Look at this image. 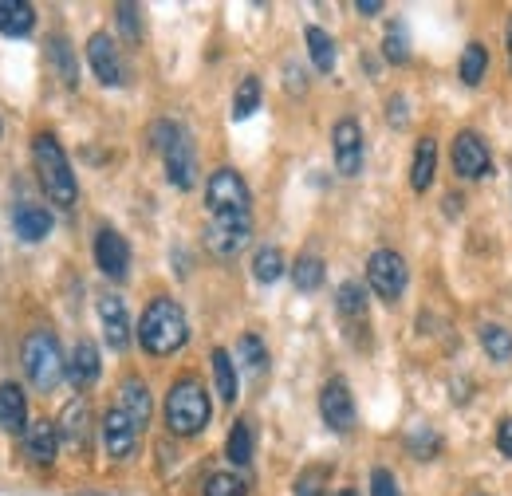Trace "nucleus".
I'll use <instances>...</instances> for the list:
<instances>
[{
	"label": "nucleus",
	"mask_w": 512,
	"mask_h": 496,
	"mask_svg": "<svg viewBox=\"0 0 512 496\" xmlns=\"http://www.w3.org/2000/svg\"><path fill=\"white\" fill-rule=\"evenodd\" d=\"M186 339H190L186 311L178 308L174 300H166V296L150 300V308L142 311V319H138V343H142V351L154 355V359H166V355L182 351Z\"/></svg>",
	"instance_id": "f257e3e1"
},
{
	"label": "nucleus",
	"mask_w": 512,
	"mask_h": 496,
	"mask_svg": "<svg viewBox=\"0 0 512 496\" xmlns=\"http://www.w3.org/2000/svg\"><path fill=\"white\" fill-rule=\"evenodd\" d=\"M32 162H36V178L48 193V201L60 205V209H71L75 197H79V186H75V170L67 162L60 138L56 134H36L32 138Z\"/></svg>",
	"instance_id": "f03ea898"
},
{
	"label": "nucleus",
	"mask_w": 512,
	"mask_h": 496,
	"mask_svg": "<svg viewBox=\"0 0 512 496\" xmlns=\"http://www.w3.org/2000/svg\"><path fill=\"white\" fill-rule=\"evenodd\" d=\"M209 418H213V406H209L205 386L193 374L178 378L170 386V394H166V426H170V434L197 437L209 426Z\"/></svg>",
	"instance_id": "7ed1b4c3"
},
{
	"label": "nucleus",
	"mask_w": 512,
	"mask_h": 496,
	"mask_svg": "<svg viewBox=\"0 0 512 496\" xmlns=\"http://www.w3.org/2000/svg\"><path fill=\"white\" fill-rule=\"evenodd\" d=\"M150 142L166 162L170 186L193 189V182H197V150H193L190 134L178 123H154L150 126Z\"/></svg>",
	"instance_id": "20e7f679"
},
{
	"label": "nucleus",
	"mask_w": 512,
	"mask_h": 496,
	"mask_svg": "<svg viewBox=\"0 0 512 496\" xmlns=\"http://www.w3.org/2000/svg\"><path fill=\"white\" fill-rule=\"evenodd\" d=\"M20 359H24L28 382H32L40 394H52V390L64 382L67 363H64V351H60V339H56L52 331H32V335L24 339Z\"/></svg>",
	"instance_id": "39448f33"
},
{
	"label": "nucleus",
	"mask_w": 512,
	"mask_h": 496,
	"mask_svg": "<svg viewBox=\"0 0 512 496\" xmlns=\"http://www.w3.org/2000/svg\"><path fill=\"white\" fill-rule=\"evenodd\" d=\"M205 205H209V221H253L249 186L229 166H221V170L209 174V182H205Z\"/></svg>",
	"instance_id": "423d86ee"
},
{
	"label": "nucleus",
	"mask_w": 512,
	"mask_h": 496,
	"mask_svg": "<svg viewBox=\"0 0 512 496\" xmlns=\"http://www.w3.org/2000/svg\"><path fill=\"white\" fill-rule=\"evenodd\" d=\"M406 260L398 256V252H390V248H379V252H371V260H367V284H371V292L386 300V304H394L402 292H406Z\"/></svg>",
	"instance_id": "0eeeda50"
},
{
	"label": "nucleus",
	"mask_w": 512,
	"mask_h": 496,
	"mask_svg": "<svg viewBox=\"0 0 512 496\" xmlns=\"http://www.w3.org/2000/svg\"><path fill=\"white\" fill-rule=\"evenodd\" d=\"M331 154H335V170L343 178H359V170H363V126L355 119H339L331 126Z\"/></svg>",
	"instance_id": "6e6552de"
},
{
	"label": "nucleus",
	"mask_w": 512,
	"mask_h": 496,
	"mask_svg": "<svg viewBox=\"0 0 512 496\" xmlns=\"http://www.w3.org/2000/svg\"><path fill=\"white\" fill-rule=\"evenodd\" d=\"M320 414L323 422H327V430H335V434H351L355 430V398H351V386L343 378L323 382Z\"/></svg>",
	"instance_id": "1a4fd4ad"
},
{
	"label": "nucleus",
	"mask_w": 512,
	"mask_h": 496,
	"mask_svg": "<svg viewBox=\"0 0 512 496\" xmlns=\"http://www.w3.org/2000/svg\"><path fill=\"white\" fill-rule=\"evenodd\" d=\"M99 434H103V449H107V457H115V461H130V457H134V449H138V426L130 422L119 406L103 414Z\"/></svg>",
	"instance_id": "9d476101"
},
{
	"label": "nucleus",
	"mask_w": 512,
	"mask_h": 496,
	"mask_svg": "<svg viewBox=\"0 0 512 496\" xmlns=\"http://www.w3.org/2000/svg\"><path fill=\"white\" fill-rule=\"evenodd\" d=\"M453 170L461 174V178H485L489 174V166H493V154H489V146L481 142V134H473V130H461L457 138H453Z\"/></svg>",
	"instance_id": "9b49d317"
},
{
	"label": "nucleus",
	"mask_w": 512,
	"mask_h": 496,
	"mask_svg": "<svg viewBox=\"0 0 512 496\" xmlns=\"http://www.w3.org/2000/svg\"><path fill=\"white\" fill-rule=\"evenodd\" d=\"M87 60H91V71L99 75L103 87H119V83L127 79L123 56H119V48H115V40H111L107 32H95V36L87 40Z\"/></svg>",
	"instance_id": "f8f14e48"
},
{
	"label": "nucleus",
	"mask_w": 512,
	"mask_h": 496,
	"mask_svg": "<svg viewBox=\"0 0 512 496\" xmlns=\"http://www.w3.org/2000/svg\"><path fill=\"white\" fill-rule=\"evenodd\" d=\"M95 264H99L103 276H111V280H127V272H130L127 237L115 233V229H99V233H95Z\"/></svg>",
	"instance_id": "ddd939ff"
},
{
	"label": "nucleus",
	"mask_w": 512,
	"mask_h": 496,
	"mask_svg": "<svg viewBox=\"0 0 512 496\" xmlns=\"http://www.w3.org/2000/svg\"><path fill=\"white\" fill-rule=\"evenodd\" d=\"M249 237H253V221H209V229H205V248H209L213 256L229 260V256H237L241 248L249 245Z\"/></svg>",
	"instance_id": "4468645a"
},
{
	"label": "nucleus",
	"mask_w": 512,
	"mask_h": 496,
	"mask_svg": "<svg viewBox=\"0 0 512 496\" xmlns=\"http://www.w3.org/2000/svg\"><path fill=\"white\" fill-rule=\"evenodd\" d=\"M56 430H60V441H64V445L87 453V445H91V406H87V398H71V402H67L60 422H56Z\"/></svg>",
	"instance_id": "2eb2a0df"
},
{
	"label": "nucleus",
	"mask_w": 512,
	"mask_h": 496,
	"mask_svg": "<svg viewBox=\"0 0 512 496\" xmlns=\"http://www.w3.org/2000/svg\"><path fill=\"white\" fill-rule=\"evenodd\" d=\"M56 453H60V430H56V422H48V418L28 422V430H24V457L32 465H44L48 469L56 461Z\"/></svg>",
	"instance_id": "dca6fc26"
},
{
	"label": "nucleus",
	"mask_w": 512,
	"mask_h": 496,
	"mask_svg": "<svg viewBox=\"0 0 512 496\" xmlns=\"http://www.w3.org/2000/svg\"><path fill=\"white\" fill-rule=\"evenodd\" d=\"M119 410L127 414L130 422L142 430L146 422H150V414H154V402H150V386L138 378V374H127L123 382H119Z\"/></svg>",
	"instance_id": "f3484780"
},
{
	"label": "nucleus",
	"mask_w": 512,
	"mask_h": 496,
	"mask_svg": "<svg viewBox=\"0 0 512 496\" xmlns=\"http://www.w3.org/2000/svg\"><path fill=\"white\" fill-rule=\"evenodd\" d=\"M12 229H16V237H20V241H28V245H40V241L52 233V213H48L44 205L20 201V205L12 209Z\"/></svg>",
	"instance_id": "a211bd4d"
},
{
	"label": "nucleus",
	"mask_w": 512,
	"mask_h": 496,
	"mask_svg": "<svg viewBox=\"0 0 512 496\" xmlns=\"http://www.w3.org/2000/svg\"><path fill=\"white\" fill-rule=\"evenodd\" d=\"M99 319H103V335H107V347H111V351H127V343H130L127 304H123L119 296H103V300H99Z\"/></svg>",
	"instance_id": "6ab92c4d"
},
{
	"label": "nucleus",
	"mask_w": 512,
	"mask_h": 496,
	"mask_svg": "<svg viewBox=\"0 0 512 496\" xmlns=\"http://www.w3.org/2000/svg\"><path fill=\"white\" fill-rule=\"evenodd\" d=\"M99 371H103V363H99V347H95L91 339H79L75 351H71V359H67V378H71V386H75V390L95 386Z\"/></svg>",
	"instance_id": "aec40b11"
},
{
	"label": "nucleus",
	"mask_w": 512,
	"mask_h": 496,
	"mask_svg": "<svg viewBox=\"0 0 512 496\" xmlns=\"http://www.w3.org/2000/svg\"><path fill=\"white\" fill-rule=\"evenodd\" d=\"M0 430L4 434H24L28 430V398L16 382L0 386Z\"/></svg>",
	"instance_id": "412c9836"
},
{
	"label": "nucleus",
	"mask_w": 512,
	"mask_h": 496,
	"mask_svg": "<svg viewBox=\"0 0 512 496\" xmlns=\"http://www.w3.org/2000/svg\"><path fill=\"white\" fill-rule=\"evenodd\" d=\"M335 311L347 327H367V288L359 280H343L335 292Z\"/></svg>",
	"instance_id": "4be33fe9"
},
{
	"label": "nucleus",
	"mask_w": 512,
	"mask_h": 496,
	"mask_svg": "<svg viewBox=\"0 0 512 496\" xmlns=\"http://www.w3.org/2000/svg\"><path fill=\"white\" fill-rule=\"evenodd\" d=\"M434 170H438V142L426 134V138H418L414 162H410V186H414V193H426V189H430Z\"/></svg>",
	"instance_id": "5701e85b"
},
{
	"label": "nucleus",
	"mask_w": 512,
	"mask_h": 496,
	"mask_svg": "<svg viewBox=\"0 0 512 496\" xmlns=\"http://www.w3.org/2000/svg\"><path fill=\"white\" fill-rule=\"evenodd\" d=\"M36 28V8L28 0H0V36H28Z\"/></svg>",
	"instance_id": "b1692460"
},
{
	"label": "nucleus",
	"mask_w": 512,
	"mask_h": 496,
	"mask_svg": "<svg viewBox=\"0 0 512 496\" xmlns=\"http://www.w3.org/2000/svg\"><path fill=\"white\" fill-rule=\"evenodd\" d=\"M485 67H489V52H485V44H481V40H473V44H465V48H461L457 75H461V83H465V87H477V83L485 79Z\"/></svg>",
	"instance_id": "393cba45"
},
{
	"label": "nucleus",
	"mask_w": 512,
	"mask_h": 496,
	"mask_svg": "<svg viewBox=\"0 0 512 496\" xmlns=\"http://www.w3.org/2000/svg\"><path fill=\"white\" fill-rule=\"evenodd\" d=\"M48 60H52V67H56V75H60L64 87H75V83H79V63H75V52H71V44H67L64 36H52V40H48Z\"/></svg>",
	"instance_id": "a878e982"
},
{
	"label": "nucleus",
	"mask_w": 512,
	"mask_h": 496,
	"mask_svg": "<svg viewBox=\"0 0 512 496\" xmlns=\"http://www.w3.org/2000/svg\"><path fill=\"white\" fill-rule=\"evenodd\" d=\"M225 457L233 461V465H249L253 461V426L241 418V422H233V430L225 437Z\"/></svg>",
	"instance_id": "bb28decb"
},
{
	"label": "nucleus",
	"mask_w": 512,
	"mask_h": 496,
	"mask_svg": "<svg viewBox=\"0 0 512 496\" xmlns=\"http://www.w3.org/2000/svg\"><path fill=\"white\" fill-rule=\"evenodd\" d=\"M304 40H308V56L316 63V71H323V75L335 71V40H331L323 28H316V24L304 32Z\"/></svg>",
	"instance_id": "cd10ccee"
},
{
	"label": "nucleus",
	"mask_w": 512,
	"mask_h": 496,
	"mask_svg": "<svg viewBox=\"0 0 512 496\" xmlns=\"http://www.w3.org/2000/svg\"><path fill=\"white\" fill-rule=\"evenodd\" d=\"M323 276H327V272H323V260L316 252H304V256L292 264V284H296L300 292H316L323 284Z\"/></svg>",
	"instance_id": "c85d7f7f"
},
{
	"label": "nucleus",
	"mask_w": 512,
	"mask_h": 496,
	"mask_svg": "<svg viewBox=\"0 0 512 496\" xmlns=\"http://www.w3.org/2000/svg\"><path fill=\"white\" fill-rule=\"evenodd\" d=\"M213 378H217V394L225 402H237V367H233V355L225 347L213 351Z\"/></svg>",
	"instance_id": "c756f323"
},
{
	"label": "nucleus",
	"mask_w": 512,
	"mask_h": 496,
	"mask_svg": "<svg viewBox=\"0 0 512 496\" xmlns=\"http://www.w3.org/2000/svg\"><path fill=\"white\" fill-rule=\"evenodd\" d=\"M253 276L260 280V284H276V280L284 276V252H280L276 245L256 248V256H253Z\"/></svg>",
	"instance_id": "7c9ffc66"
},
{
	"label": "nucleus",
	"mask_w": 512,
	"mask_h": 496,
	"mask_svg": "<svg viewBox=\"0 0 512 496\" xmlns=\"http://www.w3.org/2000/svg\"><path fill=\"white\" fill-rule=\"evenodd\" d=\"M481 347L493 363H509L512 359V335L501 327V323H485L481 327Z\"/></svg>",
	"instance_id": "2f4dec72"
},
{
	"label": "nucleus",
	"mask_w": 512,
	"mask_h": 496,
	"mask_svg": "<svg viewBox=\"0 0 512 496\" xmlns=\"http://www.w3.org/2000/svg\"><path fill=\"white\" fill-rule=\"evenodd\" d=\"M237 355H241V367L249 374H264L268 371V347H264V339L260 335H241V343H237Z\"/></svg>",
	"instance_id": "473e14b6"
},
{
	"label": "nucleus",
	"mask_w": 512,
	"mask_h": 496,
	"mask_svg": "<svg viewBox=\"0 0 512 496\" xmlns=\"http://www.w3.org/2000/svg\"><path fill=\"white\" fill-rule=\"evenodd\" d=\"M256 107H260V79L256 75H245L237 95H233V119H249Z\"/></svg>",
	"instance_id": "72a5a7b5"
},
{
	"label": "nucleus",
	"mask_w": 512,
	"mask_h": 496,
	"mask_svg": "<svg viewBox=\"0 0 512 496\" xmlns=\"http://www.w3.org/2000/svg\"><path fill=\"white\" fill-rule=\"evenodd\" d=\"M383 52H386V60L390 63L410 60V40H406V28H402V24H390V28H386Z\"/></svg>",
	"instance_id": "f704fd0d"
},
{
	"label": "nucleus",
	"mask_w": 512,
	"mask_h": 496,
	"mask_svg": "<svg viewBox=\"0 0 512 496\" xmlns=\"http://www.w3.org/2000/svg\"><path fill=\"white\" fill-rule=\"evenodd\" d=\"M327 465H312V469H304L300 477H296V496H323L327 489Z\"/></svg>",
	"instance_id": "c9c22d12"
},
{
	"label": "nucleus",
	"mask_w": 512,
	"mask_h": 496,
	"mask_svg": "<svg viewBox=\"0 0 512 496\" xmlns=\"http://www.w3.org/2000/svg\"><path fill=\"white\" fill-rule=\"evenodd\" d=\"M205 496H245V481L237 473H213L205 481Z\"/></svg>",
	"instance_id": "e433bc0d"
},
{
	"label": "nucleus",
	"mask_w": 512,
	"mask_h": 496,
	"mask_svg": "<svg viewBox=\"0 0 512 496\" xmlns=\"http://www.w3.org/2000/svg\"><path fill=\"white\" fill-rule=\"evenodd\" d=\"M115 16H119V28L130 44H138L142 36V20H138V4H115Z\"/></svg>",
	"instance_id": "4c0bfd02"
},
{
	"label": "nucleus",
	"mask_w": 512,
	"mask_h": 496,
	"mask_svg": "<svg viewBox=\"0 0 512 496\" xmlns=\"http://www.w3.org/2000/svg\"><path fill=\"white\" fill-rule=\"evenodd\" d=\"M371 496H398V481L390 469H375L371 473Z\"/></svg>",
	"instance_id": "58836bf2"
},
{
	"label": "nucleus",
	"mask_w": 512,
	"mask_h": 496,
	"mask_svg": "<svg viewBox=\"0 0 512 496\" xmlns=\"http://www.w3.org/2000/svg\"><path fill=\"white\" fill-rule=\"evenodd\" d=\"M497 449H501L505 457H512V418H505V422L497 426Z\"/></svg>",
	"instance_id": "ea45409f"
},
{
	"label": "nucleus",
	"mask_w": 512,
	"mask_h": 496,
	"mask_svg": "<svg viewBox=\"0 0 512 496\" xmlns=\"http://www.w3.org/2000/svg\"><path fill=\"white\" fill-rule=\"evenodd\" d=\"M390 123L406 126V99H390Z\"/></svg>",
	"instance_id": "a19ab883"
},
{
	"label": "nucleus",
	"mask_w": 512,
	"mask_h": 496,
	"mask_svg": "<svg viewBox=\"0 0 512 496\" xmlns=\"http://www.w3.org/2000/svg\"><path fill=\"white\" fill-rule=\"evenodd\" d=\"M355 8H359L363 16H379V12H383V0H359Z\"/></svg>",
	"instance_id": "79ce46f5"
},
{
	"label": "nucleus",
	"mask_w": 512,
	"mask_h": 496,
	"mask_svg": "<svg viewBox=\"0 0 512 496\" xmlns=\"http://www.w3.org/2000/svg\"><path fill=\"white\" fill-rule=\"evenodd\" d=\"M505 44H509V60H512V20H509V28H505Z\"/></svg>",
	"instance_id": "37998d69"
},
{
	"label": "nucleus",
	"mask_w": 512,
	"mask_h": 496,
	"mask_svg": "<svg viewBox=\"0 0 512 496\" xmlns=\"http://www.w3.org/2000/svg\"><path fill=\"white\" fill-rule=\"evenodd\" d=\"M335 496H359V489H339Z\"/></svg>",
	"instance_id": "c03bdc74"
}]
</instances>
